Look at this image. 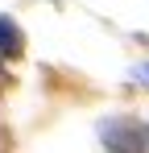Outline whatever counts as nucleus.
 Instances as JSON below:
<instances>
[{"mask_svg": "<svg viewBox=\"0 0 149 153\" xmlns=\"http://www.w3.org/2000/svg\"><path fill=\"white\" fill-rule=\"evenodd\" d=\"M99 141L108 153H149V128L137 120H104Z\"/></svg>", "mask_w": 149, "mask_h": 153, "instance_id": "f257e3e1", "label": "nucleus"}, {"mask_svg": "<svg viewBox=\"0 0 149 153\" xmlns=\"http://www.w3.org/2000/svg\"><path fill=\"white\" fill-rule=\"evenodd\" d=\"M21 29L13 25V21H8V17H0V54H4V58H17V54H21Z\"/></svg>", "mask_w": 149, "mask_h": 153, "instance_id": "f03ea898", "label": "nucleus"}, {"mask_svg": "<svg viewBox=\"0 0 149 153\" xmlns=\"http://www.w3.org/2000/svg\"><path fill=\"white\" fill-rule=\"evenodd\" d=\"M133 79H137V83H149V62H141V66L133 71Z\"/></svg>", "mask_w": 149, "mask_h": 153, "instance_id": "7ed1b4c3", "label": "nucleus"}]
</instances>
